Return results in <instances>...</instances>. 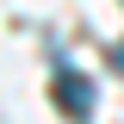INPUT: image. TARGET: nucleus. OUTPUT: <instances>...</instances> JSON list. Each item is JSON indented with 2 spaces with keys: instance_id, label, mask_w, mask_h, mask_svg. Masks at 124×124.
Returning <instances> with one entry per match:
<instances>
[{
  "instance_id": "2",
  "label": "nucleus",
  "mask_w": 124,
  "mask_h": 124,
  "mask_svg": "<svg viewBox=\"0 0 124 124\" xmlns=\"http://www.w3.org/2000/svg\"><path fill=\"white\" fill-rule=\"evenodd\" d=\"M112 62H118V68H124V44H118V50H112Z\"/></svg>"
},
{
  "instance_id": "1",
  "label": "nucleus",
  "mask_w": 124,
  "mask_h": 124,
  "mask_svg": "<svg viewBox=\"0 0 124 124\" xmlns=\"http://www.w3.org/2000/svg\"><path fill=\"white\" fill-rule=\"evenodd\" d=\"M56 106L75 112V118H87V112H93V81L75 75V68H62V75H56Z\"/></svg>"
}]
</instances>
